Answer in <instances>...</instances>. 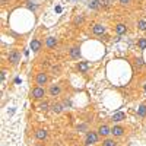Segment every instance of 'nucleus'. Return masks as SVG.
<instances>
[{"mask_svg":"<svg viewBox=\"0 0 146 146\" xmlns=\"http://www.w3.org/2000/svg\"><path fill=\"white\" fill-rule=\"evenodd\" d=\"M7 60H9L12 64H18L19 60H21V54H19L16 50H12V51H9V54H7Z\"/></svg>","mask_w":146,"mask_h":146,"instance_id":"nucleus-1","label":"nucleus"},{"mask_svg":"<svg viewBox=\"0 0 146 146\" xmlns=\"http://www.w3.org/2000/svg\"><path fill=\"white\" fill-rule=\"evenodd\" d=\"M98 133H95V131H88L86 133V139H85V143L86 145H94L98 142Z\"/></svg>","mask_w":146,"mask_h":146,"instance_id":"nucleus-2","label":"nucleus"},{"mask_svg":"<svg viewBox=\"0 0 146 146\" xmlns=\"http://www.w3.org/2000/svg\"><path fill=\"white\" fill-rule=\"evenodd\" d=\"M35 82H36V86H42V85H45V83L48 82L47 73H44V72L38 73V75H36V78H35Z\"/></svg>","mask_w":146,"mask_h":146,"instance_id":"nucleus-3","label":"nucleus"},{"mask_svg":"<svg viewBox=\"0 0 146 146\" xmlns=\"http://www.w3.org/2000/svg\"><path fill=\"white\" fill-rule=\"evenodd\" d=\"M44 95H45V89H44L42 86H35V88L32 89V96H34L35 100L44 98Z\"/></svg>","mask_w":146,"mask_h":146,"instance_id":"nucleus-4","label":"nucleus"},{"mask_svg":"<svg viewBox=\"0 0 146 146\" xmlns=\"http://www.w3.org/2000/svg\"><path fill=\"white\" fill-rule=\"evenodd\" d=\"M48 94L51 96H58L62 94V88H60V85H51L50 89H48Z\"/></svg>","mask_w":146,"mask_h":146,"instance_id":"nucleus-5","label":"nucleus"},{"mask_svg":"<svg viewBox=\"0 0 146 146\" xmlns=\"http://www.w3.org/2000/svg\"><path fill=\"white\" fill-rule=\"evenodd\" d=\"M48 136V133L45 129H38V130H35V137L38 139V140H45Z\"/></svg>","mask_w":146,"mask_h":146,"instance_id":"nucleus-6","label":"nucleus"},{"mask_svg":"<svg viewBox=\"0 0 146 146\" xmlns=\"http://www.w3.org/2000/svg\"><path fill=\"white\" fill-rule=\"evenodd\" d=\"M110 133H111V129H110L107 124H102V126H100V129H98V135L100 136H104V137H107Z\"/></svg>","mask_w":146,"mask_h":146,"instance_id":"nucleus-7","label":"nucleus"},{"mask_svg":"<svg viewBox=\"0 0 146 146\" xmlns=\"http://www.w3.org/2000/svg\"><path fill=\"white\" fill-rule=\"evenodd\" d=\"M92 32L95 35H102V34H105V27H102L101 23H95L92 28Z\"/></svg>","mask_w":146,"mask_h":146,"instance_id":"nucleus-8","label":"nucleus"},{"mask_svg":"<svg viewBox=\"0 0 146 146\" xmlns=\"http://www.w3.org/2000/svg\"><path fill=\"white\" fill-rule=\"evenodd\" d=\"M70 57L75 58V60L80 58V50H79V47H72L70 48Z\"/></svg>","mask_w":146,"mask_h":146,"instance_id":"nucleus-9","label":"nucleus"},{"mask_svg":"<svg viewBox=\"0 0 146 146\" xmlns=\"http://www.w3.org/2000/svg\"><path fill=\"white\" fill-rule=\"evenodd\" d=\"M124 133V129L121 127V126H114L113 129H111V135L113 136H121Z\"/></svg>","mask_w":146,"mask_h":146,"instance_id":"nucleus-10","label":"nucleus"},{"mask_svg":"<svg viewBox=\"0 0 146 146\" xmlns=\"http://www.w3.org/2000/svg\"><path fill=\"white\" fill-rule=\"evenodd\" d=\"M45 45H47L48 48H54V47L57 45V40L54 38V36H48L47 41H45Z\"/></svg>","mask_w":146,"mask_h":146,"instance_id":"nucleus-11","label":"nucleus"},{"mask_svg":"<svg viewBox=\"0 0 146 146\" xmlns=\"http://www.w3.org/2000/svg\"><path fill=\"white\" fill-rule=\"evenodd\" d=\"M124 118H126V114L121 113V111H118V113H115V114L113 115V121H115V123H118V121H123Z\"/></svg>","mask_w":146,"mask_h":146,"instance_id":"nucleus-12","label":"nucleus"},{"mask_svg":"<svg viewBox=\"0 0 146 146\" xmlns=\"http://www.w3.org/2000/svg\"><path fill=\"white\" fill-rule=\"evenodd\" d=\"M40 47H41V42H40L38 40H32V41H31V50H32V51L36 53V51L40 50Z\"/></svg>","mask_w":146,"mask_h":146,"instance_id":"nucleus-13","label":"nucleus"},{"mask_svg":"<svg viewBox=\"0 0 146 146\" xmlns=\"http://www.w3.org/2000/svg\"><path fill=\"white\" fill-rule=\"evenodd\" d=\"M63 108H64L63 104H53V105H51V110H53L54 113H57V114L62 113V111H63Z\"/></svg>","mask_w":146,"mask_h":146,"instance_id":"nucleus-14","label":"nucleus"},{"mask_svg":"<svg viewBox=\"0 0 146 146\" xmlns=\"http://www.w3.org/2000/svg\"><path fill=\"white\" fill-rule=\"evenodd\" d=\"M115 31H117V34H126L127 32V27L126 25H123V23H118V25L115 27Z\"/></svg>","mask_w":146,"mask_h":146,"instance_id":"nucleus-15","label":"nucleus"},{"mask_svg":"<svg viewBox=\"0 0 146 146\" xmlns=\"http://www.w3.org/2000/svg\"><path fill=\"white\" fill-rule=\"evenodd\" d=\"M88 69H89V64L86 62H79V64H78V70L79 72H86Z\"/></svg>","mask_w":146,"mask_h":146,"instance_id":"nucleus-16","label":"nucleus"},{"mask_svg":"<svg viewBox=\"0 0 146 146\" xmlns=\"http://www.w3.org/2000/svg\"><path fill=\"white\" fill-rule=\"evenodd\" d=\"M102 146H117V142L114 139H105L102 142Z\"/></svg>","mask_w":146,"mask_h":146,"instance_id":"nucleus-17","label":"nucleus"},{"mask_svg":"<svg viewBox=\"0 0 146 146\" xmlns=\"http://www.w3.org/2000/svg\"><path fill=\"white\" fill-rule=\"evenodd\" d=\"M100 6H101V0H91V3H89L91 9H98Z\"/></svg>","mask_w":146,"mask_h":146,"instance_id":"nucleus-18","label":"nucleus"},{"mask_svg":"<svg viewBox=\"0 0 146 146\" xmlns=\"http://www.w3.org/2000/svg\"><path fill=\"white\" fill-rule=\"evenodd\" d=\"M137 114H139L140 117H145V115H146V105H140V107H139Z\"/></svg>","mask_w":146,"mask_h":146,"instance_id":"nucleus-19","label":"nucleus"},{"mask_svg":"<svg viewBox=\"0 0 146 146\" xmlns=\"http://www.w3.org/2000/svg\"><path fill=\"white\" fill-rule=\"evenodd\" d=\"M82 22H83V16H82V15H78V16L75 18V21H73V23H75L76 27H78V25H80Z\"/></svg>","mask_w":146,"mask_h":146,"instance_id":"nucleus-20","label":"nucleus"},{"mask_svg":"<svg viewBox=\"0 0 146 146\" xmlns=\"http://www.w3.org/2000/svg\"><path fill=\"white\" fill-rule=\"evenodd\" d=\"M48 107H50V104H48L47 101H44V102H41V104L38 105V108L41 110V111H45V110H48Z\"/></svg>","mask_w":146,"mask_h":146,"instance_id":"nucleus-21","label":"nucleus"},{"mask_svg":"<svg viewBox=\"0 0 146 146\" xmlns=\"http://www.w3.org/2000/svg\"><path fill=\"white\" fill-rule=\"evenodd\" d=\"M139 48L140 50H145L146 48V38H140L139 40Z\"/></svg>","mask_w":146,"mask_h":146,"instance_id":"nucleus-22","label":"nucleus"},{"mask_svg":"<svg viewBox=\"0 0 146 146\" xmlns=\"http://www.w3.org/2000/svg\"><path fill=\"white\" fill-rule=\"evenodd\" d=\"M137 27H139L140 31H146V21H140V22L137 23Z\"/></svg>","mask_w":146,"mask_h":146,"instance_id":"nucleus-23","label":"nucleus"},{"mask_svg":"<svg viewBox=\"0 0 146 146\" xmlns=\"http://www.w3.org/2000/svg\"><path fill=\"white\" fill-rule=\"evenodd\" d=\"M101 6L102 7H110V6H111V3H110V0H101Z\"/></svg>","mask_w":146,"mask_h":146,"instance_id":"nucleus-24","label":"nucleus"},{"mask_svg":"<svg viewBox=\"0 0 146 146\" xmlns=\"http://www.w3.org/2000/svg\"><path fill=\"white\" fill-rule=\"evenodd\" d=\"M136 66L137 67H142L143 66V60L142 58H136Z\"/></svg>","mask_w":146,"mask_h":146,"instance_id":"nucleus-25","label":"nucleus"},{"mask_svg":"<svg viewBox=\"0 0 146 146\" xmlns=\"http://www.w3.org/2000/svg\"><path fill=\"white\" fill-rule=\"evenodd\" d=\"M118 2H120L121 5H129V3H130V0H118Z\"/></svg>","mask_w":146,"mask_h":146,"instance_id":"nucleus-26","label":"nucleus"},{"mask_svg":"<svg viewBox=\"0 0 146 146\" xmlns=\"http://www.w3.org/2000/svg\"><path fill=\"white\" fill-rule=\"evenodd\" d=\"M85 129H86V124H82V126L78 127V130H85Z\"/></svg>","mask_w":146,"mask_h":146,"instance_id":"nucleus-27","label":"nucleus"},{"mask_svg":"<svg viewBox=\"0 0 146 146\" xmlns=\"http://www.w3.org/2000/svg\"><path fill=\"white\" fill-rule=\"evenodd\" d=\"M5 73H6V70H2V75H0L2 76V80H5Z\"/></svg>","mask_w":146,"mask_h":146,"instance_id":"nucleus-28","label":"nucleus"},{"mask_svg":"<svg viewBox=\"0 0 146 146\" xmlns=\"http://www.w3.org/2000/svg\"><path fill=\"white\" fill-rule=\"evenodd\" d=\"M35 146H44V145H41V143H38V145H35Z\"/></svg>","mask_w":146,"mask_h":146,"instance_id":"nucleus-29","label":"nucleus"},{"mask_svg":"<svg viewBox=\"0 0 146 146\" xmlns=\"http://www.w3.org/2000/svg\"><path fill=\"white\" fill-rule=\"evenodd\" d=\"M145 89H146V86H145Z\"/></svg>","mask_w":146,"mask_h":146,"instance_id":"nucleus-30","label":"nucleus"}]
</instances>
